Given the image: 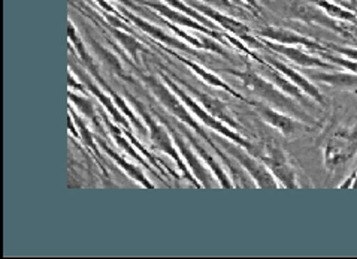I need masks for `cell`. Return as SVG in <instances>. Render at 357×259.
I'll return each mask as SVG.
<instances>
[{"label":"cell","instance_id":"obj_1","mask_svg":"<svg viewBox=\"0 0 357 259\" xmlns=\"http://www.w3.org/2000/svg\"><path fill=\"white\" fill-rule=\"evenodd\" d=\"M136 72H138L139 78L145 82L146 87L151 90V93L155 96V99L159 101L162 105L165 107V110L169 111L172 116L176 117L181 123L187 124L188 128H192L197 133V135L201 137L208 144V146L215 151V154L220 158V161L225 162V167L227 168V171H230L234 175L235 174L238 175V182H236L238 188H243V184H241V183H247V180L243 177V175L236 172V168L234 167V163L227 159L226 154L215 146V142L211 138H209L208 133L201 126V123H197V120L195 117H192V111L187 108V105L181 101V98L178 96L176 93L169 86H167L165 81L157 80L154 75H145L138 69H136Z\"/></svg>","mask_w":357,"mask_h":259},{"label":"cell","instance_id":"obj_2","mask_svg":"<svg viewBox=\"0 0 357 259\" xmlns=\"http://www.w3.org/2000/svg\"><path fill=\"white\" fill-rule=\"evenodd\" d=\"M226 74L235 75L243 86L250 90L251 93H255L256 96H259V99H261L264 102L269 103V105L275 107L281 111H284L290 116L296 117V119H302L305 123H314V120L305 114L303 111H301V108L298 107V103L295 102V99H291L290 96H287L284 91H281L274 82L269 81L266 77L259 75L256 71L251 69V66H247L245 69H226Z\"/></svg>","mask_w":357,"mask_h":259},{"label":"cell","instance_id":"obj_3","mask_svg":"<svg viewBox=\"0 0 357 259\" xmlns=\"http://www.w3.org/2000/svg\"><path fill=\"white\" fill-rule=\"evenodd\" d=\"M126 98H128L129 102L133 103V107L136 110V112L139 114V116L142 117V121L145 123L146 129H149V133H150V140L153 142L154 149L160 150L162 153L167 154L172 161L176 162L178 168H180V171L183 172L184 177L190 182L192 186H195V188H201V183H199V180L195 177V175L188 171V167L185 165V162L181 159V153L178 151L176 149V144L171 135V132L167 131V128L165 126V124L159 123L155 119H154V114L151 111L146 110V107L144 105V103L141 101H138V98H135L133 95H130V93H126Z\"/></svg>","mask_w":357,"mask_h":259},{"label":"cell","instance_id":"obj_4","mask_svg":"<svg viewBox=\"0 0 357 259\" xmlns=\"http://www.w3.org/2000/svg\"><path fill=\"white\" fill-rule=\"evenodd\" d=\"M160 75H162V80L166 82V84L169 86V87L176 93V95L181 98V101L185 103L187 108L192 111L193 116H195L196 119L201 120V123H204L205 126H208L209 129H213V131L218 132L220 135H225L229 141H234V142L238 144V146L244 147L248 153L253 154V156H257V150H259L257 144L250 142L248 140H245L243 135H241V133L235 132L232 128L227 126L226 123H223L222 120L215 119V117L213 116V114H209V112L201 105V103H199L185 89H183L181 84H178V82H176L169 74H165V72H162Z\"/></svg>","mask_w":357,"mask_h":259},{"label":"cell","instance_id":"obj_5","mask_svg":"<svg viewBox=\"0 0 357 259\" xmlns=\"http://www.w3.org/2000/svg\"><path fill=\"white\" fill-rule=\"evenodd\" d=\"M274 2L280 5L282 8V13L291 20H298V22L310 24V26H319L323 29H328L331 32L337 34L342 38H347V39L353 38V34H351L353 24H345V23L337 22V20L329 17L323 11V9H320L317 5L308 2V0H274Z\"/></svg>","mask_w":357,"mask_h":259},{"label":"cell","instance_id":"obj_6","mask_svg":"<svg viewBox=\"0 0 357 259\" xmlns=\"http://www.w3.org/2000/svg\"><path fill=\"white\" fill-rule=\"evenodd\" d=\"M357 154V124L333 131L323 146V162L329 172L345 167Z\"/></svg>","mask_w":357,"mask_h":259},{"label":"cell","instance_id":"obj_7","mask_svg":"<svg viewBox=\"0 0 357 259\" xmlns=\"http://www.w3.org/2000/svg\"><path fill=\"white\" fill-rule=\"evenodd\" d=\"M256 158H259L266 165L268 170L272 172V175H274L282 188L286 189L299 188L296 168L293 167L287 153L281 149L278 142H275L274 140L265 141L261 146H259Z\"/></svg>","mask_w":357,"mask_h":259},{"label":"cell","instance_id":"obj_8","mask_svg":"<svg viewBox=\"0 0 357 259\" xmlns=\"http://www.w3.org/2000/svg\"><path fill=\"white\" fill-rule=\"evenodd\" d=\"M151 112L165 124L167 131L171 132V135H172V138L176 144L178 151L181 153V156H183L185 165L188 167V170L192 171V174L199 180V183L202 184V188L211 189L213 188V175H211V172H209L208 168L202 163L201 158H199V154L192 147V144H188L185 141L187 138H184V133L180 129H178L175 121L167 116H165V114H162L159 110H155V108H153Z\"/></svg>","mask_w":357,"mask_h":259},{"label":"cell","instance_id":"obj_9","mask_svg":"<svg viewBox=\"0 0 357 259\" xmlns=\"http://www.w3.org/2000/svg\"><path fill=\"white\" fill-rule=\"evenodd\" d=\"M222 147L236 161L241 168H243L250 177L256 183V188L260 189H278L280 183L277 179L272 175V172L268 170L266 165L261 162L259 158L253 156V154L248 153L244 147L238 146L236 142H223Z\"/></svg>","mask_w":357,"mask_h":259},{"label":"cell","instance_id":"obj_10","mask_svg":"<svg viewBox=\"0 0 357 259\" xmlns=\"http://www.w3.org/2000/svg\"><path fill=\"white\" fill-rule=\"evenodd\" d=\"M190 5L193 8H196L199 13H202L205 17H208L209 20H211V22L218 24L220 27L225 30V32L239 38L247 47L257 48V50L266 48L260 39H257L256 36L251 35V29L247 24H244L243 22H239V20L230 17L227 14L220 13L217 8L205 5L202 2H197V0H195V2H192Z\"/></svg>","mask_w":357,"mask_h":259},{"label":"cell","instance_id":"obj_11","mask_svg":"<svg viewBox=\"0 0 357 259\" xmlns=\"http://www.w3.org/2000/svg\"><path fill=\"white\" fill-rule=\"evenodd\" d=\"M248 105H251L256 110V112L261 117V120H264L266 124H269V126L277 129L281 135L286 138H291L298 135V133H301L302 131L310 129L303 120L293 117L290 114L272 107L264 101H248Z\"/></svg>","mask_w":357,"mask_h":259},{"label":"cell","instance_id":"obj_12","mask_svg":"<svg viewBox=\"0 0 357 259\" xmlns=\"http://www.w3.org/2000/svg\"><path fill=\"white\" fill-rule=\"evenodd\" d=\"M261 43L266 48H269L274 53L286 57L290 60L291 64H295L302 68H308V69H338V66H335L333 64H329V61L324 60L320 56H314L311 53H307L305 50H302L299 47H291V45H284V44H277L272 43L269 39L261 38Z\"/></svg>","mask_w":357,"mask_h":259},{"label":"cell","instance_id":"obj_13","mask_svg":"<svg viewBox=\"0 0 357 259\" xmlns=\"http://www.w3.org/2000/svg\"><path fill=\"white\" fill-rule=\"evenodd\" d=\"M257 35L264 39H269L272 43L277 44H284V45H291V47H302L311 51H328L329 48L326 45H323L319 40L303 36L295 30L284 29V27H277V26H265L264 29H260Z\"/></svg>","mask_w":357,"mask_h":259},{"label":"cell","instance_id":"obj_14","mask_svg":"<svg viewBox=\"0 0 357 259\" xmlns=\"http://www.w3.org/2000/svg\"><path fill=\"white\" fill-rule=\"evenodd\" d=\"M165 72L166 74H169L178 84H181L183 87H185V90L190 93V95L201 103V105L209 112V114H213V116L215 117V119H218V120H222L223 123H226L227 126H230V128H239V123L232 117V114L229 112V110H227V107L225 105V103L220 101V99H217V98H214V96H211V95H208V93H204V91H199V90H196L193 86H190L188 84L187 81H184L181 77H178L176 74H174V72H171V71H167L166 68H165Z\"/></svg>","mask_w":357,"mask_h":259},{"label":"cell","instance_id":"obj_15","mask_svg":"<svg viewBox=\"0 0 357 259\" xmlns=\"http://www.w3.org/2000/svg\"><path fill=\"white\" fill-rule=\"evenodd\" d=\"M142 3L145 6H149L150 9H153V11H155L157 15H160L162 18L167 20V22H171V23H174L176 26L196 30V32H201V34L211 36V38H214L217 40H226V35L217 34L215 30L209 29V27L204 26L202 23L196 22V20H193L192 17H188V15L180 13V11H176L175 8L169 6L167 3H157V2H142Z\"/></svg>","mask_w":357,"mask_h":259},{"label":"cell","instance_id":"obj_16","mask_svg":"<svg viewBox=\"0 0 357 259\" xmlns=\"http://www.w3.org/2000/svg\"><path fill=\"white\" fill-rule=\"evenodd\" d=\"M70 69L75 72V74L78 75L79 80L84 81V84H86L87 90L91 93V95L99 99V102L102 103V105L108 110V112L112 116V119L117 121L123 131H130V124H129V120L128 117L124 116V114L119 110V107L115 105L114 99L111 98V95H108V93H105V90H102L99 87V84L96 81H93V77H90L89 72L86 71V68L79 69L78 66H75L73 64H70Z\"/></svg>","mask_w":357,"mask_h":259},{"label":"cell","instance_id":"obj_17","mask_svg":"<svg viewBox=\"0 0 357 259\" xmlns=\"http://www.w3.org/2000/svg\"><path fill=\"white\" fill-rule=\"evenodd\" d=\"M120 13L126 17V20H128V22H130L132 24H135L139 30H142L144 34L151 36L154 40H159V43H162V44H165V45H167V47H172V48H176V50L185 51V53L197 54L196 51H193V48L188 47V44H184V43H181V40L178 39V38H174V36H171V35L165 34V30H162L159 26H154L153 23L146 22V20L141 18L139 15H135L133 13L129 11V9L120 8Z\"/></svg>","mask_w":357,"mask_h":259},{"label":"cell","instance_id":"obj_18","mask_svg":"<svg viewBox=\"0 0 357 259\" xmlns=\"http://www.w3.org/2000/svg\"><path fill=\"white\" fill-rule=\"evenodd\" d=\"M265 60L268 61V64H269L271 66H274L277 71H280L282 75L287 77V78L293 82V84H296L303 93H305V95H307L308 98H311V99H314L316 102H319L320 105H326V99H324V96H323V93L320 91V89H319L316 84H314V82H312L308 77L303 75L302 72L296 71L295 68H291L290 65L284 64V61H281V60H278V59H275V57L266 56Z\"/></svg>","mask_w":357,"mask_h":259},{"label":"cell","instance_id":"obj_19","mask_svg":"<svg viewBox=\"0 0 357 259\" xmlns=\"http://www.w3.org/2000/svg\"><path fill=\"white\" fill-rule=\"evenodd\" d=\"M174 121H175V120H174ZM175 124L178 126V129H180V131L184 133V137L187 138V141L192 144V147H193V149H195V151L199 154V158H201V159L206 163V167L215 174L217 182L220 183V188H225V189H234V188H235V184H234L232 179H230L229 175L225 172V168H223L222 165H220V163L215 161V158L213 156V154L209 153V151L204 147V144H202L201 141H199L197 138H195L193 133H192V132H188V131H187V128H184V126H183L181 121H180V123L175 121Z\"/></svg>","mask_w":357,"mask_h":259},{"label":"cell","instance_id":"obj_20","mask_svg":"<svg viewBox=\"0 0 357 259\" xmlns=\"http://www.w3.org/2000/svg\"><path fill=\"white\" fill-rule=\"evenodd\" d=\"M166 51H167V53H169L171 56H174L176 60H180L181 64H184L185 66L190 68L199 78L204 80V81L206 82V84L213 86V87H217V89H222V90L227 91L230 96H234V98H236V99H239V101H243V102L248 103V99H245L243 95H241L239 91H236L235 89L230 87V86L227 84V82H225V81H223L222 78H220L218 75H215L214 72L208 71V69H205L204 66L195 64V61H193V60H190V59H187V57H183V56H180V54H176L175 51H171V50H166Z\"/></svg>","mask_w":357,"mask_h":259},{"label":"cell","instance_id":"obj_21","mask_svg":"<svg viewBox=\"0 0 357 259\" xmlns=\"http://www.w3.org/2000/svg\"><path fill=\"white\" fill-rule=\"evenodd\" d=\"M310 80L338 90L357 91V74H353L350 71L342 72L338 69H332L331 72H311Z\"/></svg>","mask_w":357,"mask_h":259},{"label":"cell","instance_id":"obj_22","mask_svg":"<svg viewBox=\"0 0 357 259\" xmlns=\"http://www.w3.org/2000/svg\"><path fill=\"white\" fill-rule=\"evenodd\" d=\"M98 142H99V146L102 147V150L108 154V156L119 165V167L129 175L130 179H133L135 182H138L141 186H144V188H146V189H154L155 186L146 179V175L141 171V168H138V167H135L133 163H130V162H128L126 161L123 156H120V154L115 151V150H112V147H109L107 142H105L102 138H98Z\"/></svg>","mask_w":357,"mask_h":259},{"label":"cell","instance_id":"obj_23","mask_svg":"<svg viewBox=\"0 0 357 259\" xmlns=\"http://www.w3.org/2000/svg\"><path fill=\"white\" fill-rule=\"evenodd\" d=\"M261 71H264L265 77H266L269 81L274 82V84H275L281 91H284L287 96H290L291 99H295V101H298V102H302V103L307 102V101H305V96H307L305 93H303L296 84H293V82H291L287 77L282 75L280 71H277L274 66H271L266 60H265V64H261Z\"/></svg>","mask_w":357,"mask_h":259},{"label":"cell","instance_id":"obj_24","mask_svg":"<svg viewBox=\"0 0 357 259\" xmlns=\"http://www.w3.org/2000/svg\"><path fill=\"white\" fill-rule=\"evenodd\" d=\"M99 112H100V116H102V120H103V124L105 126L108 128V131H109V135L112 137V140L117 142V147H120V149H123L126 153L129 154V156H132L133 159H136L138 162H141V165L144 168H146L149 171H153V168H151V163L150 162H145L144 161V154H139L138 151V149H136L133 144L130 142V140L128 138V137H124L126 133H123V131L119 128V126H115V124L108 119V116H105V112L102 111V110H99Z\"/></svg>","mask_w":357,"mask_h":259},{"label":"cell","instance_id":"obj_25","mask_svg":"<svg viewBox=\"0 0 357 259\" xmlns=\"http://www.w3.org/2000/svg\"><path fill=\"white\" fill-rule=\"evenodd\" d=\"M308 2L317 5L329 17L337 20V22L357 26L356 14L353 11H350L347 6H344L342 3H337V2H333V0H308Z\"/></svg>","mask_w":357,"mask_h":259},{"label":"cell","instance_id":"obj_26","mask_svg":"<svg viewBox=\"0 0 357 259\" xmlns=\"http://www.w3.org/2000/svg\"><path fill=\"white\" fill-rule=\"evenodd\" d=\"M109 29V32L114 35V38L119 40V43L121 44V47L128 51V53L130 54V57L135 60V61H139V53H150L149 50H146L138 39L133 38L132 35H129L128 30H123V29H119V27H114V26H107Z\"/></svg>","mask_w":357,"mask_h":259},{"label":"cell","instance_id":"obj_27","mask_svg":"<svg viewBox=\"0 0 357 259\" xmlns=\"http://www.w3.org/2000/svg\"><path fill=\"white\" fill-rule=\"evenodd\" d=\"M89 43H90V45H91L94 53H96V54L100 57V60L105 61V64H107V65L109 66L111 71H114L115 74H117L119 77H121L123 80H128V81L133 82V80H132L130 77H128V74H126L124 69H123L121 61L117 59V56H115V54L112 53V51L107 50L102 44H99L98 40L94 39L90 34H89Z\"/></svg>","mask_w":357,"mask_h":259},{"label":"cell","instance_id":"obj_28","mask_svg":"<svg viewBox=\"0 0 357 259\" xmlns=\"http://www.w3.org/2000/svg\"><path fill=\"white\" fill-rule=\"evenodd\" d=\"M69 114L70 116L73 117V120H75V123H77V128H78V131H79V141L84 144V146H86L89 150H91L93 151V154L94 156H96L98 159H99V165H100V168L103 170V165H102V156H100V151H99V147H98V140H94V137H93V133H91V131L89 129V126L86 124V121H84V119H81L78 114H77V111L73 110V108H69Z\"/></svg>","mask_w":357,"mask_h":259},{"label":"cell","instance_id":"obj_29","mask_svg":"<svg viewBox=\"0 0 357 259\" xmlns=\"http://www.w3.org/2000/svg\"><path fill=\"white\" fill-rule=\"evenodd\" d=\"M69 99H70V102L73 103V105H75L81 111L82 116L86 117V119H89L94 124V128H96V131L102 132V124H100L99 117L96 116V111H94L93 101L90 98H87L86 95L78 96L72 90L69 91Z\"/></svg>","mask_w":357,"mask_h":259},{"label":"cell","instance_id":"obj_30","mask_svg":"<svg viewBox=\"0 0 357 259\" xmlns=\"http://www.w3.org/2000/svg\"><path fill=\"white\" fill-rule=\"evenodd\" d=\"M165 3H167L169 6H172V8H175L176 11H180V13H183V14H185V15H188V17H192L193 20H196V22H199V23H202L204 26H206V27H209V29H213L214 30V27H215V23L214 22H211V20H209L208 17H205L202 13H199L196 8H193L192 5H187V3H184L183 0H163Z\"/></svg>","mask_w":357,"mask_h":259},{"label":"cell","instance_id":"obj_31","mask_svg":"<svg viewBox=\"0 0 357 259\" xmlns=\"http://www.w3.org/2000/svg\"><path fill=\"white\" fill-rule=\"evenodd\" d=\"M320 57H323L329 64H333L335 66L342 68L345 71H350L353 74H357V61L356 60H350L344 56H340L337 53H331V51H320Z\"/></svg>","mask_w":357,"mask_h":259},{"label":"cell","instance_id":"obj_32","mask_svg":"<svg viewBox=\"0 0 357 259\" xmlns=\"http://www.w3.org/2000/svg\"><path fill=\"white\" fill-rule=\"evenodd\" d=\"M326 47L329 48V51H332V53H337L340 56H344V57H347L350 60L357 61V48H354V47L337 45V44H328Z\"/></svg>","mask_w":357,"mask_h":259},{"label":"cell","instance_id":"obj_33","mask_svg":"<svg viewBox=\"0 0 357 259\" xmlns=\"http://www.w3.org/2000/svg\"><path fill=\"white\" fill-rule=\"evenodd\" d=\"M197 2H202L205 5H209L217 9H225V11L230 13H239V8L230 2V0H197Z\"/></svg>","mask_w":357,"mask_h":259},{"label":"cell","instance_id":"obj_34","mask_svg":"<svg viewBox=\"0 0 357 259\" xmlns=\"http://www.w3.org/2000/svg\"><path fill=\"white\" fill-rule=\"evenodd\" d=\"M69 87L72 89V90H78V91H81L82 93V95H87V87L86 86H84V84H81V82H78L77 81V74H75V72H70V74H69Z\"/></svg>","mask_w":357,"mask_h":259},{"label":"cell","instance_id":"obj_35","mask_svg":"<svg viewBox=\"0 0 357 259\" xmlns=\"http://www.w3.org/2000/svg\"><path fill=\"white\" fill-rule=\"evenodd\" d=\"M239 2H243L244 5H247V8L250 9L251 13L255 14H261V6L257 2V0H239Z\"/></svg>","mask_w":357,"mask_h":259},{"label":"cell","instance_id":"obj_36","mask_svg":"<svg viewBox=\"0 0 357 259\" xmlns=\"http://www.w3.org/2000/svg\"><path fill=\"white\" fill-rule=\"evenodd\" d=\"M344 6H347L350 11H353L357 17V0H342L341 2Z\"/></svg>","mask_w":357,"mask_h":259},{"label":"cell","instance_id":"obj_37","mask_svg":"<svg viewBox=\"0 0 357 259\" xmlns=\"http://www.w3.org/2000/svg\"><path fill=\"white\" fill-rule=\"evenodd\" d=\"M115 2H117V3H121V5H126V6H132V8H136V6L133 5L132 0H115Z\"/></svg>","mask_w":357,"mask_h":259},{"label":"cell","instance_id":"obj_38","mask_svg":"<svg viewBox=\"0 0 357 259\" xmlns=\"http://www.w3.org/2000/svg\"><path fill=\"white\" fill-rule=\"evenodd\" d=\"M351 34H353V38L357 40V26H351Z\"/></svg>","mask_w":357,"mask_h":259},{"label":"cell","instance_id":"obj_39","mask_svg":"<svg viewBox=\"0 0 357 259\" xmlns=\"http://www.w3.org/2000/svg\"><path fill=\"white\" fill-rule=\"evenodd\" d=\"M351 189H357V170H356V177H354V182H353Z\"/></svg>","mask_w":357,"mask_h":259}]
</instances>
